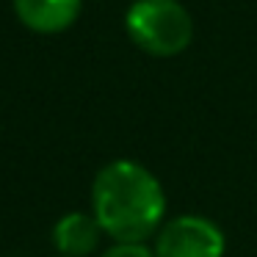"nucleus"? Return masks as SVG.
<instances>
[{
	"instance_id": "7ed1b4c3",
	"label": "nucleus",
	"mask_w": 257,
	"mask_h": 257,
	"mask_svg": "<svg viewBox=\"0 0 257 257\" xmlns=\"http://www.w3.org/2000/svg\"><path fill=\"white\" fill-rule=\"evenodd\" d=\"M227 235L213 218L199 213L166 218L152 238L155 257H224Z\"/></svg>"
},
{
	"instance_id": "423d86ee",
	"label": "nucleus",
	"mask_w": 257,
	"mask_h": 257,
	"mask_svg": "<svg viewBox=\"0 0 257 257\" xmlns=\"http://www.w3.org/2000/svg\"><path fill=\"white\" fill-rule=\"evenodd\" d=\"M100 257H155L147 243H111Z\"/></svg>"
},
{
	"instance_id": "39448f33",
	"label": "nucleus",
	"mask_w": 257,
	"mask_h": 257,
	"mask_svg": "<svg viewBox=\"0 0 257 257\" xmlns=\"http://www.w3.org/2000/svg\"><path fill=\"white\" fill-rule=\"evenodd\" d=\"M83 0H14V12L36 34H61L78 20Z\"/></svg>"
},
{
	"instance_id": "f257e3e1",
	"label": "nucleus",
	"mask_w": 257,
	"mask_h": 257,
	"mask_svg": "<svg viewBox=\"0 0 257 257\" xmlns=\"http://www.w3.org/2000/svg\"><path fill=\"white\" fill-rule=\"evenodd\" d=\"M91 213L113 243H147L166 221V191L144 163L116 158L94 174Z\"/></svg>"
},
{
	"instance_id": "20e7f679",
	"label": "nucleus",
	"mask_w": 257,
	"mask_h": 257,
	"mask_svg": "<svg viewBox=\"0 0 257 257\" xmlns=\"http://www.w3.org/2000/svg\"><path fill=\"white\" fill-rule=\"evenodd\" d=\"M102 227L94 218V213L72 210L64 213L53 227V246L58 257H89L100 249Z\"/></svg>"
},
{
	"instance_id": "f03ea898",
	"label": "nucleus",
	"mask_w": 257,
	"mask_h": 257,
	"mask_svg": "<svg viewBox=\"0 0 257 257\" xmlns=\"http://www.w3.org/2000/svg\"><path fill=\"white\" fill-rule=\"evenodd\" d=\"M124 31L136 47L155 58H172L194 39V23L180 0H133Z\"/></svg>"
}]
</instances>
